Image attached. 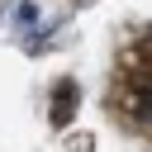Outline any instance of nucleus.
<instances>
[{
  "label": "nucleus",
  "instance_id": "1",
  "mask_svg": "<svg viewBox=\"0 0 152 152\" xmlns=\"http://www.w3.org/2000/svg\"><path fill=\"white\" fill-rule=\"evenodd\" d=\"M71 95H76V86L66 81V86L57 90V109H52V119H57V124H66V109H71Z\"/></svg>",
  "mask_w": 152,
  "mask_h": 152
}]
</instances>
